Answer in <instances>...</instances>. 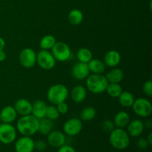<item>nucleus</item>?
<instances>
[{
  "instance_id": "obj_1",
  "label": "nucleus",
  "mask_w": 152,
  "mask_h": 152,
  "mask_svg": "<svg viewBox=\"0 0 152 152\" xmlns=\"http://www.w3.org/2000/svg\"><path fill=\"white\" fill-rule=\"evenodd\" d=\"M39 120L32 114L21 116L16 123V131L22 136L32 137L38 133Z\"/></svg>"
},
{
  "instance_id": "obj_2",
  "label": "nucleus",
  "mask_w": 152,
  "mask_h": 152,
  "mask_svg": "<svg viewBox=\"0 0 152 152\" xmlns=\"http://www.w3.org/2000/svg\"><path fill=\"white\" fill-rule=\"evenodd\" d=\"M109 142L117 150H124L130 144V136L124 129L114 128L110 132Z\"/></svg>"
},
{
  "instance_id": "obj_3",
  "label": "nucleus",
  "mask_w": 152,
  "mask_h": 152,
  "mask_svg": "<svg viewBox=\"0 0 152 152\" xmlns=\"http://www.w3.org/2000/svg\"><path fill=\"white\" fill-rule=\"evenodd\" d=\"M86 88L94 94H100L106 90L108 80L102 74H92L86 78Z\"/></svg>"
},
{
  "instance_id": "obj_4",
  "label": "nucleus",
  "mask_w": 152,
  "mask_h": 152,
  "mask_svg": "<svg viewBox=\"0 0 152 152\" xmlns=\"http://www.w3.org/2000/svg\"><path fill=\"white\" fill-rule=\"evenodd\" d=\"M69 91L68 88L62 84H55L50 86L47 91V99L52 105H56L68 99Z\"/></svg>"
},
{
  "instance_id": "obj_5",
  "label": "nucleus",
  "mask_w": 152,
  "mask_h": 152,
  "mask_svg": "<svg viewBox=\"0 0 152 152\" xmlns=\"http://www.w3.org/2000/svg\"><path fill=\"white\" fill-rule=\"evenodd\" d=\"M132 108L134 114L140 117H148L152 113L151 102L144 97L135 99Z\"/></svg>"
},
{
  "instance_id": "obj_6",
  "label": "nucleus",
  "mask_w": 152,
  "mask_h": 152,
  "mask_svg": "<svg viewBox=\"0 0 152 152\" xmlns=\"http://www.w3.org/2000/svg\"><path fill=\"white\" fill-rule=\"evenodd\" d=\"M17 136L16 129L10 123H0V142L9 145L15 142Z\"/></svg>"
},
{
  "instance_id": "obj_7",
  "label": "nucleus",
  "mask_w": 152,
  "mask_h": 152,
  "mask_svg": "<svg viewBox=\"0 0 152 152\" xmlns=\"http://www.w3.org/2000/svg\"><path fill=\"white\" fill-rule=\"evenodd\" d=\"M50 52L58 62H65L71 57V50L69 45L63 42H56Z\"/></svg>"
},
{
  "instance_id": "obj_8",
  "label": "nucleus",
  "mask_w": 152,
  "mask_h": 152,
  "mask_svg": "<svg viewBox=\"0 0 152 152\" xmlns=\"http://www.w3.org/2000/svg\"><path fill=\"white\" fill-rule=\"evenodd\" d=\"M56 60L50 50H41L37 53V63L43 70L50 71L56 65Z\"/></svg>"
},
{
  "instance_id": "obj_9",
  "label": "nucleus",
  "mask_w": 152,
  "mask_h": 152,
  "mask_svg": "<svg viewBox=\"0 0 152 152\" xmlns=\"http://www.w3.org/2000/svg\"><path fill=\"white\" fill-rule=\"evenodd\" d=\"M19 61L20 65L24 68H33L37 64V53L32 48H24L19 53Z\"/></svg>"
},
{
  "instance_id": "obj_10",
  "label": "nucleus",
  "mask_w": 152,
  "mask_h": 152,
  "mask_svg": "<svg viewBox=\"0 0 152 152\" xmlns=\"http://www.w3.org/2000/svg\"><path fill=\"white\" fill-rule=\"evenodd\" d=\"M83 123L79 118H71L67 120L63 125V133L70 137L78 135L83 130Z\"/></svg>"
},
{
  "instance_id": "obj_11",
  "label": "nucleus",
  "mask_w": 152,
  "mask_h": 152,
  "mask_svg": "<svg viewBox=\"0 0 152 152\" xmlns=\"http://www.w3.org/2000/svg\"><path fill=\"white\" fill-rule=\"evenodd\" d=\"M35 141L31 137L22 136L16 140L15 151L16 152H33L35 150Z\"/></svg>"
},
{
  "instance_id": "obj_12",
  "label": "nucleus",
  "mask_w": 152,
  "mask_h": 152,
  "mask_svg": "<svg viewBox=\"0 0 152 152\" xmlns=\"http://www.w3.org/2000/svg\"><path fill=\"white\" fill-rule=\"evenodd\" d=\"M47 142L53 148H59L66 143V137L62 132L53 130L47 135Z\"/></svg>"
},
{
  "instance_id": "obj_13",
  "label": "nucleus",
  "mask_w": 152,
  "mask_h": 152,
  "mask_svg": "<svg viewBox=\"0 0 152 152\" xmlns=\"http://www.w3.org/2000/svg\"><path fill=\"white\" fill-rule=\"evenodd\" d=\"M90 73L88 63H84L79 61L71 69V75L75 80H85L90 75Z\"/></svg>"
},
{
  "instance_id": "obj_14",
  "label": "nucleus",
  "mask_w": 152,
  "mask_h": 152,
  "mask_svg": "<svg viewBox=\"0 0 152 152\" xmlns=\"http://www.w3.org/2000/svg\"><path fill=\"white\" fill-rule=\"evenodd\" d=\"M126 132L129 136L132 137H138L142 134L145 127L142 120L140 119H135L129 122L128 126H126Z\"/></svg>"
},
{
  "instance_id": "obj_15",
  "label": "nucleus",
  "mask_w": 152,
  "mask_h": 152,
  "mask_svg": "<svg viewBox=\"0 0 152 152\" xmlns=\"http://www.w3.org/2000/svg\"><path fill=\"white\" fill-rule=\"evenodd\" d=\"M14 108L17 114L20 116H25L31 114L32 103L25 98H21L15 102Z\"/></svg>"
},
{
  "instance_id": "obj_16",
  "label": "nucleus",
  "mask_w": 152,
  "mask_h": 152,
  "mask_svg": "<svg viewBox=\"0 0 152 152\" xmlns=\"http://www.w3.org/2000/svg\"><path fill=\"white\" fill-rule=\"evenodd\" d=\"M17 113L15 110L14 107L11 105H7L4 107L0 111V117H1V123H12L17 119Z\"/></svg>"
},
{
  "instance_id": "obj_17",
  "label": "nucleus",
  "mask_w": 152,
  "mask_h": 152,
  "mask_svg": "<svg viewBox=\"0 0 152 152\" xmlns=\"http://www.w3.org/2000/svg\"><path fill=\"white\" fill-rule=\"evenodd\" d=\"M121 61V55L117 50H111L107 52L104 56L103 62L105 63V66L109 68H115Z\"/></svg>"
},
{
  "instance_id": "obj_18",
  "label": "nucleus",
  "mask_w": 152,
  "mask_h": 152,
  "mask_svg": "<svg viewBox=\"0 0 152 152\" xmlns=\"http://www.w3.org/2000/svg\"><path fill=\"white\" fill-rule=\"evenodd\" d=\"M71 97L76 103H81L87 97V89L81 85L74 86L71 91Z\"/></svg>"
},
{
  "instance_id": "obj_19",
  "label": "nucleus",
  "mask_w": 152,
  "mask_h": 152,
  "mask_svg": "<svg viewBox=\"0 0 152 152\" xmlns=\"http://www.w3.org/2000/svg\"><path fill=\"white\" fill-rule=\"evenodd\" d=\"M47 106V104L43 100L38 99V100L34 101L32 103L31 114L35 117H37L38 120H41V119L44 118V117H45Z\"/></svg>"
},
{
  "instance_id": "obj_20",
  "label": "nucleus",
  "mask_w": 152,
  "mask_h": 152,
  "mask_svg": "<svg viewBox=\"0 0 152 152\" xmlns=\"http://www.w3.org/2000/svg\"><path fill=\"white\" fill-rule=\"evenodd\" d=\"M131 121V117L129 113L126 111H120L115 114L114 117V124L115 128H120V129H125L129 122Z\"/></svg>"
},
{
  "instance_id": "obj_21",
  "label": "nucleus",
  "mask_w": 152,
  "mask_h": 152,
  "mask_svg": "<svg viewBox=\"0 0 152 152\" xmlns=\"http://www.w3.org/2000/svg\"><path fill=\"white\" fill-rule=\"evenodd\" d=\"M105 77L108 83H120L124 78V73L123 70L115 67L110 70Z\"/></svg>"
},
{
  "instance_id": "obj_22",
  "label": "nucleus",
  "mask_w": 152,
  "mask_h": 152,
  "mask_svg": "<svg viewBox=\"0 0 152 152\" xmlns=\"http://www.w3.org/2000/svg\"><path fill=\"white\" fill-rule=\"evenodd\" d=\"M88 65L90 72L95 74H102L105 72V68H106L103 61L98 59H94V58L88 63Z\"/></svg>"
},
{
  "instance_id": "obj_23",
  "label": "nucleus",
  "mask_w": 152,
  "mask_h": 152,
  "mask_svg": "<svg viewBox=\"0 0 152 152\" xmlns=\"http://www.w3.org/2000/svg\"><path fill=\"white\" fill-rule=\"evenodd\" d=\"M54 124L53 121L49 120V119L44 117V118L39 120V123L38 132L42 135H48L51 131L53 130Z\"/></svg>"
},
{
  "instance_id": "obj_24",
  "label": "nucleus",
  "mask_w": 152,
  "mask_h": 152,
  "mask_svg": "<svg viewBox=\"0 0 152 152\" xmlns=\"http://www.w3.org/2000/svg\"><path fill=\"white\" fill-rule=\"evenodd\" d=\"M119 103L123 108H132L135 100L133 94L129 91H123L118 96Z\"/></svg>"
},
{
  "instance_id": "obj_25",
  "label": "nucleus",
  "mask_w": 152,
  "mask_h": 152,
  "mask_svg": "<svg viewBox=\"0 0 152 152\" xmlns=\"http://www.w3.org/2000/svg\"><path fill=\"white\" fill-rule=\"evenodd\" d=\"M83 13L79 9H73L68 13V21L73 25H78L83 21Z\"/></svg>"
},
{
  "instance_id": "obj_26",
  "label": "nucleus",
  "mask_w": 152,
  "mask_h": 152,
  "mask_svg": "<svg viewBox=\"0 0 152 152\" xmlns=\"http://www.w3.org/2000/svg\"><path fill=\"white\" fill-rule=\"evenodd\" d=\"M77 58L79 62L88 63L93 59V53L91 50L87 48H81L77 50Z\"/></svg>"
},
{
  "instance_id": "obj_27",
  "label": "nucleus",
  "mask_w": 152,
  "mask_h": 152,
  "mask_svg": "<svg viewBox=\"0 0 152 152\" xmlns=\"http://www.w3.org/2000/svg\"><path fill=\"white\" fill-rule=\"evenodd\" d=\"M96 111L94 107L88 106L83 108L80 114V120L83 121H91L96 117Z\"/></svg>"
},
{
  "instance_id": "obj_28",
  "label": "nucleus",
  "mask_w": 152,
  "mask_h": 152,
  "mask_svg": "<svg viewBox=\"0 0 152 152\" xmlns=\"http://www.w3.org/2000/svg\"><path fill=\"white\" fill-rule=\"evenodd\" d=\"M56 42V38L53 35L48 34V35L44 36L41 39L39 42V46L42 50H51V48L53 47Z\"/></svg>"
},
{
  "instance_id": "obj_29",
  "label": "nucleus",
  "mask_w": 152,
  "mask_h": 152,
  "mask_svg": "<svg viewBox=\"0 0 152 152\" xmlns=\"http://www.w3.org/2000/svg\"><path fill=\"white\" fill-rule=\"evenodd\" d=\"M105 91L111 97L118 98V96L123 91L120 83H108Z\"/></svg>"
},
{
  "instance_id": "obj_30",
  "label": "nucleus",
  "mask_w": 152,
  "mask_h": 152,
  "mask_svg": "<svg viewBox=\"0 0 152 152\" xmlns=\"http://www.w3.org/2000/svg\"><path fill=\"white\" fill-rule=\"evenodd\" d=\"M59 115H60V114H59V111H58L56 105H48L45 113L46 118L49 119V120H52V121H54V120H57V119L59 118Z\"/></svg>"
},
{
  "instance_id": "obj_31",
  "label": "nucleus",
  "mask_w": 152,
  "mask_h": 152,
  "mask_svg": "<svg viewBox=\"0 0 152 152\" xmlns=\"http://www.w3.org/2000/svg\"><path fill=\"white\" fill-rule=\"evenodd\" d=\"M101 128L103 131L106 132H111L115 128L114 122L111 120H105L101 123Z\"/></svg>"
},
{
  "instance_id": "obj_32",
  "label": "nucleus",
  "mask_w": 152,
  "mask_h": 152,
  "mask_svg": "<svg viewBox=\"0 0 152 152\" xmlns=\"http://www.w3.org/2000/svg\"><path fill=\"white\" fill-rule=\"evenodd\" d=\"M142 91L146 96H152V81L151 80H147L144 83L142 86Z\"/></svg>"
},
{
  "instance_id": "obj_33",
  "label": "nucleus",
  "mask_w": 152,
  "mask_h": 152,
  "mask_svg": "<svg viewBox=\"0 0 152 152\" xmlns=\"http://www.w3.org/2000/svg\"><path fill=\"white\" fill-rule=\"evenodd\" d=\"M47 146L48 142H45V140H38L37 141H36L35 144H34L35 149L39 151H44V150H45Z\"/></svg>"
},
{
  "instance_id": "obj_34",
  "label": "nucleus",
  "mask_w": 152,
  "mask_h": 152,
  "mask_svg": "<svg viewBox=\"0 0 152 152\" xmlns=\"http://www.w3.org/2000/svg\"><path fill=\"white\" fill-rule=\"evenodd\" d=\"M148 146H149V144H148L146 138H143V137L139 138V139L137 140V147L140 150L146 149Z\"/></svg>"
},
{
  "instance_id": "obj_35",
  "label": "nucleus",
  "mask_w": 152,
  "mask_h": 152,
  "mask_svg": "<svg viewBox=\"0 0 152 152\" xmlns=\"http://www.w3.org/2000/svg\"><path fill=\"white\" fill-rule=\"evenodd\" d=\"M56 108H57L58 111L60 114H65L68 113V110H69V107L68 105L65 102H62L60 103L57 104L56 105Z\"/></svg>"
},
{
  "instance_id": "obj_36",
  "label": "nucleus",
  "mask_w": 152,
  "mask_h": 152,
  "mask_svg": "<svg viewBox=\"0 0 152 152\" xmlns=\"http://www.w3.org/2000/svg\"><path fill=\"white\" fill-rule=\"evenodd\" d=\"M57 152H77V151H76L74 147L65 144L64 145L61 146L60 148H58Z\"/></svg>"
},
{
  "instance_id": "obj_37",
  "label": "nucleus",
  "mask_w": 152,
  "mask_h": 152,
  "mask_svg": "<svg viewBox=\"0 0 152 152\" xmlns=\"http://www.w3.org/2000/svg\"><path fill=\"white\" fill-rule=\"evenodd\" d=\"M144 127L146 128V129H151L152 128V121L151 120H147L145 123H143Z\"/></svg>"
},
{
  "instance_id": "obj_38",
  "label": "nucleus",
  "mask_w": 152,
  "mask_h": 152,
  "mask_svg": "<svg viewBox=\"0 0 152 152\" xmlns=\"http://www.w3.org/2000/svg\"><path fill=\"white\" fill-rule=\"evenodd\" d=\"M4 48H5V41L2 37H0V51L4 50Z\"/></svg>"
},
{
  "instance_id": "obj_39",
  "label": "nucleus",
  "mask_w": 152,
  "mask_h": 152,
  "mask_svg": "<svg viewBox=\"0 0 152 152\" xmlns=\"http://www.w3.org/2000/svg\"><path fill=\"white\" fill-rule=\"evenodd\" d=\"M6 57H7V55H6L5 52H4V50H1V51H0V62L5 60Z\"/></svg>"
},
{
  "instance_id": "obj_40",
  "label": "nucleus",
  "mask_w": 152,
  "mask_h": 152,
  "mask_svg": "<svg viewBox=\"0 0 152 152\" xmlns=\"http://www.w3.org/2000/svg\"><path fill=\"white\" fill-rule=\"evenodd\" d=\"M146 140H147V141H148L149 145H152V133H151V132H150V133L148 134V137H147Z\"/></svg>"
},
{
  "instance_id": "obj_41",
  "label": "nucleus",
  "mask_w": 152,
  "mask_h": 152,
  "mask_svg": "<svg viewBox=\"0 0 152 152\" xmlns=\"http://www.w3.org/2000/svg\"><path fill=\"white\" fill-rule=\"evenodd\" d=\"M0 123H1V117H0Z\"/></svg>"
},
{
  "instance_id": "obj_42",
  "label": "nucleus",
  "mask_w": 152,
  "mask_h": 152,
  "mask_svg": "<svg viewBox=\"0 0 152 152\" xmlns=\"http://www.w3.org/2000/svg\"><path fill=\"white\" fill-rule=\"evenodd\" d=\"M0 148H1V142H0Z\"/></svg>"
},
{
  "instance_id": "obj_43",
  "label": "nucleus",
  "mask_w": 152,
  "mask_h": 152,
  "mask_svg": "<svg viewBox=\"0 0 152 152\" xmlns=\"http://www.w3.org/2000/svg\"><path fill=\"white\" fill-rule=\"evenodd\" d=\"M0 71H1V68H0Z\"/></svg>"
}]
</instances>
